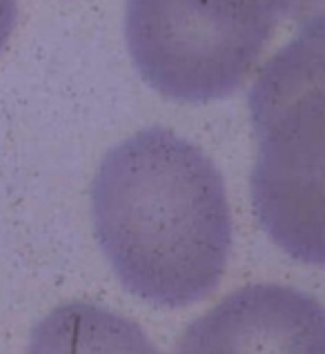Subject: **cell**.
I'll return each instance as SVG.
<instances>
[{
	"label": "cell",
	"instance_id": "1",
	"mask_svg": "<svg viewBox=\"0 0 325 354\" xmlns=\"http://www.w3.org/2000/svg\"><path fill=\"white\" fill-rule=\"evenodd\" d=\"M94 227L118 281L147 303L185 308L219 286L232 250L225 183L203 151L162 127L103 158Z\"/></svg>",
	"mask_w": 325,
	"mask_h": 354
},
{
	"label": "cell",
	"instance_id": "2",
	"mask_svg": "<svg viewBox=\"0 0 325 354\" xmlns=\"http://www.w3.org/2000/svg\"><path fill=\"white\" fill-rule=\"evenodd\" d=\"M299 25L250 92L252 203L281 250L325 268V16Z\"/></svg>",
	"mask_w": 325,
	"mask_h": 354
},
{
	"label": "cell",
	"instance_id": "3",
	"mask_svg": "<svg viewBox=\"0 0 325 354\" xmlns=\"http://www.w3.org/2000/svg\"><path fill=\"white\" fill-rule=\"evenodd\" d=\"M308 0H127L125 36L138 74L167 98L205 103L232 94L281 18Z\"/></svg>",
	"mask_w": 325,
	"mask_h": 354
},
{
	"label": "cell",
	"instance_id": "4",
	"mask_svg": "<svg viewBox=\"0 0 325 354\" xmlns=\"http://www.w3.org/2000/svg\"><path fill=\"white\" fill-rule=\"evenodd\" d=\"M180 350L325 352V310L308 295L290 288H248L196 321Z\"/></svg>",
	"mask_w": 325,
	"mask_h": 354
},
{
	"label": "cell",
	"instance_id": "5",
	"mask_svg": "<svg viewBox=\"0 0 325 354\" xmlns=\"http://www.w3.org/2000/svg\"><path fill=\"white\" fill-rule=\"evenodd\" d=\"M16 0H0V52L5 49L9 36H12L16 27Z\"/></svg>",
	"mask_w": 325,
	"mask_h": 354
},
{
	"label": "cell",
	"instance_id": "6",
	"mask_svg": "<svg viewBox=\"0 0 325 354\" xmlns=\"http://www.w3.org/2000/svg\"><path fill=\"white\" fill-rule=\"evenodd\" d=\"M312 16H325V0H308L299 16V23L306 18H312Z\"/></svg>",
	"mask_w": 325,
	"mask_h": 354
}]
</instances>
